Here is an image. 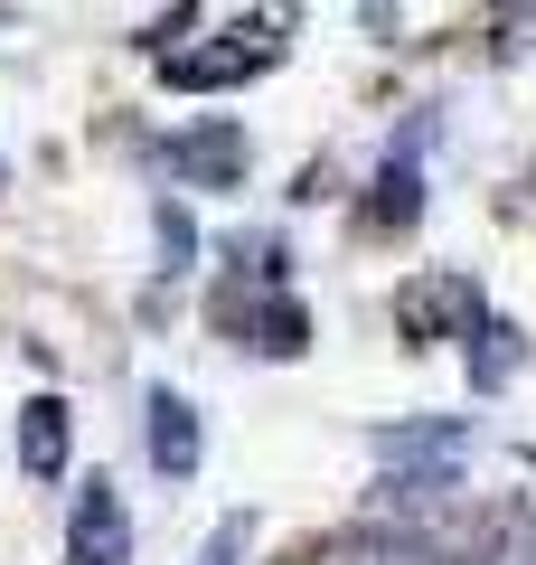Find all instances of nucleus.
Returning <instances> with one entry per match:
<instances>
[{
  "mask_svg": "<svg viewBox=\"0 0 536 565\" xmlns=\"http://www.w3.org/2000/svg\"><path fill=\"white\" fill-rule=\"evenodd\" d=\"M405 217H424V180L405 161H386V180H377V226H405Z\"/></svg>",
  "mask_w": 536,
  "mask_h": 565,
  "instance_id": "nucleus-11",
  "label": "nucleus"
},
{
  "mask_svg": "<svg viewBox=\"0 0 536 565\" xmlns=\"http://www.w3.org/2000/svg\"><path fill=\"white\" fill-rule=\"evenodd\" d=\"M226 39H236V47H189V57H170L160 76H170V85H236L245 66H255V57H274V39H264V20L226 29Z\"/></svg>",
  "mask_w": 536,
  "mask_h": 565,
  "instance_id": "nucleus-4",
  "label": "nucleus"
},
{
  "mask_svg": "<svg viewBox=\"0 0 536 565\" xmlns=\"http://www.w3.org/2000/svg\"><path fill=\"white\" fill-rule=\"evenodd\" d=\"M461 340H471V386H508L517 367H527V340H517V321H490V311H480Z\"/></svg>",
  "mask_w": 536,
  "mask_h": 565,
  "instance_id": "nucleus-7",
  "label": "nucleus"
},
{
  "mask_svg": "<svg viewBox=\"0 0 536 565\" xmlns=\"http://www.w3.org/2000/svg\"><path fill=\"white\" fill-rule=\"evenodd\" d=\"M245 330H255L245 349H264V359H301V349H311V321H301V302H264Z\"/></svg>",
  "mask_w": 536,
  "mask_h": 565,
  "instance_id": "nucleus-10",
  "label": "nucleus"
},
{
  "mask_svg": "<svg viewBox=\"0 0 536 565\" xmlns=\"http://www.w3.org/2000/svg\"><path fill=\"white\" fill-rule=\"evenodd\" d=\"M122 546H132V519H122L114 481H85L76 519H66V565H122Z\"/></svg>",
  "mask_w": 536,
  "mask_h": 565,
  "instance_id": "nucleus-1",
  "label": "nucleus"
},
{
  "mask_svg": "<svg viewBox=\"0 0 536 565\" xmlns=\"http://www.w3.org/2000/svg\"><path fill=\"white\" fill-rule=\"evenodd\" d=\"M245 537H255V519H245V509H236V519H217V527H207V546H199V565H236Z\"/></svg>",
  "mask_w": 536,
  "mask_h": 565,
  "instance_id": "nucleus-12",
  "label": "nucleus"
},
{
  "mask_svg": "<svg viewBox=\"0 0 536 565\" xmlns=\"http://www.w3.org/2000/svg\"><path fill=\"white\" fill-rule=\"evenodd\" d=\"M160 274H189V255H199V236H189V217H179V207H160Z\"/></svg>",
  "mask_w": 536,
  "mask_h": 565,
  "instance_id": "nucleus-13",
  "label": "nucleus"
},
{
  "mask_svg": "<svg viewBox=\"0 0 536 565\" xmlns=\"http://www.w3.org/2000/svg\"><path fill=\"white\" fill-rule=\"evenodd\" d=\"M179 170H189L199 189H226V180L245 170V141L226 132V122H207V132H189V141H179Z\"/></svg>",
  "mask_w": 536,
  "mask_h": 565,
  "instance_id": "nucleus-9",
  "label": "nucleus"
},
{
  "mask_svg": "<svg viewBox=\"0 0 536 565\" xmlns=\"http://www.w3.org/2000/svg\"><path fill=\"white\" fill-rule=\"evenodd\" d=\"M442 321H461V330L480 321V292H471V282H415V292H405V340H433Z\"/></svg>",
  "mask_w": 536,
  "mask_h": 565,
  "instance_id": "nucleus-6",
  "label": "nucleus"
},
{
  "mask_svg": "<svg viewBox=\"0 0 536 565\" xmlns=\"http://www.w3.org/2000/svg\"><path fill=\"white\" fill-rule=\"evenodd\" d=\"M66 434H76V424H66V396H29L20 405V471L29 481H57L66 471Z\"/></svg>",
  "mask_w": 536,
  "mask_h": 565,
  "instance_id": "nucleus-5",
  "label": "nucleus"
},
{
  "mask_svg": "<svg viewBox=\"0 0 536 565\" xmlns=\"http://www.w3.org/2000/svg\"><path fill=\"white\" fill-rule=\"evenodd\" d=\"M199 452H207L199 405L179 396V386H151V462H160V481H189V471H199Z\"/></svg>",
  "mask_w": 536,
  "mask_h": 565,
  "instance_id": "nucleus-2",
  "label": "nucleus"
},
{
  "mask_svg": "<svg viewBox=\"0 0 536 565\" xmlns=\"http://www.w3.org/2000/svg\"><path fill=\"white\" fill-rule=\"evenodd\" d=\"M499 565H536V519L508 527V546H499Z\"/></svg>",
  "mask_w": 536,
  "mask_h": 565,
  "instance_id": "nucleus-14",
  "label": "nucleus"
},
{
  "mask_svg": "<svg viewBox=\"0 0 536 565\" xmlns=\"http://www.w3.org/2000/svg\"><path fill=\"white\" fill-rule=\"evenodd\" d=\"M0 180H10V170H0Z\"/></svg>",
  "mask_w": 536,
  "mask_h": 565,
  "instance_id": "nucleus-15",
  "label": "nucleus"
},
{
  "mask_svg": "<svg viewBox=\"0 0 536 565\" xmlns=\"http://www.w3.org/2000/svg\"><path fill=\"white\" fill-rule=\"evenodd\" d=\"M461 490V471H452V452H424L415 471L405 462H386V481H377V509H396V519H433L442 500Z\"/></svg>",
  "mask_w": 536,
  "mask_h": 565,
  "instance_id": "nucleus-3",
  "label": "nucleus"
},
{
  "mask_svg": "<svg viewBox=\"0 0 536 565\" xmlns=\"http://www.w3.org/2000/svg\"><path fill=\"white\" fill-rule=\"evenodd\" d=\"M339 565H452L433 537H415V527H367V537L339 546Z\"/></svg>",
  "mask_w": 536,
  "mask_h": 565,
  "instance_id": "nucleus-8",
  "label": "nucleus"
}]
</instances>
